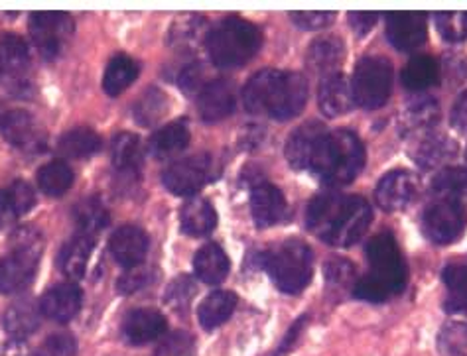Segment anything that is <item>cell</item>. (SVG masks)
I'll use <instances>...</instances> for the list:
<instances>
[{
	"mask_svg": "<svg viewBox=\"0 0 467 356\" xmlns=\"http://www.w3.org/2000/svg\"><path fill=\"white\" fill-rule=\"evenodd\" d=\"M373 220L371 205L358 195L319 193L310 201L306 225L329 247H351Z\"/></svg>",
	"mask_w": 467,
	"mask_h": 356,
	"instance_id": "obj_1",
	"label": "cell"
},
{
	"mask_svg": "<svg viewBox=\"0 0 467 356\" xmlns=\"http://www.w3.org/2000/svg\"><path fill=\"white\" fill-rule=\"evenodd\" d=\"M306 101H308V81L294 71H259L243 89V105L251 115H268L275 120L298 117Z\"/></svg>",
	"mask_w": 467,
	"mask_h": 356,
	"instance_id": "obj_2",
	"label": "cell"
},
{
	"mask_svg": "<svg viewBox=\"0 0 467 356\" xmlns=\"http://www.w3.org/2000/svg\"><path fill=\"white\" fill-rule=\"evenodd\" d=\"M263 34L254 24L239 16L225 18L207 34V54L213 66L221 69L239 67L249 61L261 50Z\"/></svg>",
	"mask_w": 467,
	"mask_h": 356,
	"instance_id": "obj_3",
	"label": "cell"
},
{
	"mask_svg": "<svg viewBox=\"0 0 467 356\" xmlns=\"http://www.w3.org/2000/svg\"><path fill=\"white\" fill-rule=\"evenodd\" d=\"M363 166V142L351 130H334L327 134L314 176H317L329 188H341L349 186L361 174Z\"/></svg>",
	"mask_w": 467,
	"mask_h": 356,
	"instance_id": "obj_4",
	"label": "cell"
},
{
	"mask_svg": "<svg viewBox=\"0 0 467 356\" xmlns=\"http://www.w3.org/2000/svg\"><path fill=\"white\" fill-rule=\"evenodd\" d=\"M263 266L278 290L298 293L312 280V250L302 240L288 239L265 252Z\"/></svg>",
	"mask_w": 467,
	"mask_h": 356,
	"instance_id": "obj_5",
	"label": "cell"
},
{
	"mask_svg": "<svg viewBox=\"0 0 467 356\" xmlns=\"http://www.w3.org/2000/svg\"><path fill=\"white\" fill-rule=\"evenodd\" d=\"M392 89V67L389 59L367 56L363 57L353 73V99L363 108H380L390 97Z\"/></svg>",
	"mask_w": 467,
	"mask_h": 356,
	"instance_id": "obj_6",
	"label": "cell"
},
{
	"mask_svg": "<svg viewBox=\"0 0 467 356\" xmlns=\"http://www.w3.org/2000/svg\"><path fill=\"white\" fill-rule=\"evenodd\" d=\"M365 254L368 266H371V276L383 281L392 291V296L400 293L407 286V264L402 260L395 237L387 232L373 237L367 244Z\"/></svg>",
	"mask_w": 467,
	"mask_h": 356,
	"instance_id": "obj_7",
	"label": "cell"
},
{
	"mask_svg": "<svg viewBox=\"0 0 467 356\" xmlns=\"http://www.w3.org/2000/svg\"><path fill=\"white\" fill-rule=\"evenodd\" d=\"M467 209L450 199L434 198L422 215L424 235L436 244L456 242L465 229Z\"/></svg>",
	"mask_w": 467,
	"mask_h": 356,
	"instance_id": "obj_8",
	"label": "cell"
},
{
	"mask_svg": "<svg viewBox=\"0 0 467 356\" xmlns=\"http://www.w3.org/2000/svg\"><path fill=\"white\" fill-rule=\"evenodd\" d=\"M30 34L46 59H54L73 36V20L66 12H36L30 18Z\"/></svg>",
	"mask_w": 467,
	"mask_h": 356,
	"instance_id": "obj_9",
	"label": "cell"
},
{
	"mask_svg": "<svg viewBox=\"0 0 467 356\" xmlns=\"http://www.w3.org/2000/svg\"><path fill=\"white\" fill-rule=\"evenodd\" d=\"M327 134L329 130L317 120L304 122L302 127L294 130L286 142V158L290 166L296 169H308L314 174Z\"/></svg>",
	"mask_w": 467,
	"mask_h": 356,
	"instance_id": "obj_10",
	"label": "cell"
},
{
	"mask_svg": "<svg viewBox=\"0 0 467 356\" xmlns=\"http://www.w3.org/2000/svg\"><path fill=\"white\" fill-rule=\"evenodd\" d=\"M212 178V159L205 154L183 158L166 168L162 181L168 191L180 198H192Z\"/></svg>",
	"mask_w": 467,
	"mask_h": 356,
	"instance_id": "obj_11",
	"label": "cell"
},
{
	"mask_svg": "<svg viewBox=\"0 0 467 356\" xmlns=\"http://www.w3.org/2000/svg\"><path fill=\"white\" fill-rule=\"evenodd\" d=\"M42 249H12V252L0 262V293L22 291L34 280Z\"/></svg>",
	"mask_w": 467,
	"mask_h": 356,
	"instance_id": "obj_12",
	"label": "cell"
},
{
	"mask_svg": "<svg viewBox=\"0 0 467 356\" xmlns=\"http://www.w3.org/2000/svg\"><path fill=\"white\" fill-rule=\"evenodd\" d=\"M387 38L399 52L418 50L426 42L424 12H389Z\"/></svg>",
	"mask_w": 467,
	"mask_h": 356,
	"instance_id": "obj_13",
	"label": "cell"
},
{
	"mask_svg": "<svg viewBox=\"0 0 467 356\" xmlns=\"http://www.w3.org/2000/svg\"><path fill=\"white\" fill-rule=\"evenodd\" d=\"M416 198V178L409 171H390L379 181L375 199L387 213L400 211Z\"/></svg>",
	"mask_w": 467,
	"mask_h": 356,
	"instance_id": "obj_14",
	"label": "cell"
},
{
	"mask_svg": "<svg viewBox=\"0 0 467 356\" xmlns=\"http://www.w3.org/2000/svg\"><path fill=\"white\" fill-rule=\"evenodd\" d=\"M251 211L253 219L259 229H268L286 217V199L273 183L261 181L251 191Z\"/></svg>",
	"mask_w": 467,
	"mask_h": 356,
	"instance_id": "obj_15",
	"label": "cell"
},
{
	"mask_svg": "<svg viewBox=\"0 0 467 356\" xmlns=\"http://www.w3.org/2000/svg\"><path fill=\"white\" fill-rule=\"evenodd\" d=\"M109 250L113 254L115 260L129 270L142 264L149 252V237L139 227L125 225L113 232L109 240Z\"/></svg>",
	"mask_w": 467,
	"mask_h": 356,
	"instance_id": "obj_16",
	"label": "cell"
},
{
	"mask_svg": "<svg viewBox=\"0 0 467 356\" xmlns=\"http://www.w3.org/2000/svg\"><path fill=\"white\" fill-rule=\"evenodd\" d=\"M81 290L66 281V284H57L52 290H47L40 300V313L56 323H67L81 310Z\"/></svg>",
	"mask_w": 467,
	"mask_h": 356,
	"instance_id": "obj_17",
	"label": "cell"
},
{
	"mask_svg": "<svg viewBox=\"0 0 467 356\" xmlns=\"http://www.w3.org/2000/svg\"><path fill=\"white\" fill-rule=\"evenodd\" d=\"M200 117L205 122H219L235 110V89L225 79L205 83L198 97Z\"/></svg>",
	"mask_w": 467,
	"mask_h": 356,
	"instance_id": "obj_18",
	"label": "cell"
},
{
	"mask_svg": "<svg viewBox=\"0 0 467 356\" xmlns=\"http://www.w3.org/2000/svg\"><path fill=\"white\" fill-rule=\"evenodd\" d=\"M317 105H319V110H322V113L329 118L349 113L355 105V99H353V91L348 79L339 76V73L324 77L317 89Z\"/></svg>",
	"mask_w": 467,
	"mask_h": 356,
	"instance_id": "obj_19",
	"label": "cell"
},
{
	"mask_svg": "<svg viewBox=\"0 0 467 356\" xmlns=\"http://www.w3.org/2000/svg\"><path fill=\"white\" fill-rule=\"evenodd\" d=\"M168 323L166 317L156 311V310H137L132 311L122 331H125V337L132 345H146V342H152L166 333Z\"/></svg>",
	"mask_w": 467,
	"mask_h": 356,
	"instance_id": "obj_20",
	"label": "cell"
},
{
	"mask_svg": "<svg viewBox=\"0 0 467 356\" xmlns=\"http://www.w3.org/2000/svg\"><path fill=\"white\" fill-rule=\"evenodd\" d=\"M458 148L456 142L450 140L444 134H426L420 140L414 144L412 148V158L418 166H422L424 169H434L441 164L450 162V159L456 156Z\"/></svg>",
	"mask_w": 467,
	"mask_h": 356,
	"instance_id": "obj_21",
	"label": "cell"
},
{
	"mask_svg": "<svg viewBox=\"0 0 467 356\" xmlns=\"http://www.w3.org/2000/svg\"><path fill=\"white\" fill-rule=\"evenodd\" d=\"M229 268H231V264H229V258H227L225 250L215 242H209L198 252H195V258H193L195 276H198L209 286L221 284V281L227 278Z\"/></svg>",
	"mask_w": 467,
	"mask_h": 356,
	"instance_id": "obj_22",
	"label": "cell"
},
{
	"mask_svg": "<svg viewBox=\"0 0 467 356\" xmlns=\"http://www.w3.org/2000/svg\"><path fill=\"white\" fill-rule=\"evenodd\" d=\"M343 56H346V46L336 36L329 38H319L308 47V56H306V64L317 73V76H334L336 69L341 66Z\"/></svg>",
	"mask_w": 467,
	"mask_h": 356,
	"instance_id": "obj_23",
	"label": "cell"
},
{
	"mask_svg": "<svg viewBox=\"0 0 467 356\" xmlns=\"http://www.w3.org/2000/svg\"><path fill=\"white\" fill-rule=\"evenodd\" d=\"M93 249H95V237L79 235L78 232L76 237L64 244V249H61V252H59L57 264H59L61 272L73 280L83 278L85 270H88Z\"/></svg>",
	"mask_w": 467,
	"mask_h": 356,
	"instance_id": "obj_24",
	"label": "cell"
},
{
	"mask_svg": "<svg viewBox=\"0 0 467 356\" xmlns=\"http://www.w3.org/2000/svg\"><path fill=\"white\" fill-rule=\"evenodd\" d=\"M182 230L190 237H205L217 225V213L213 205L203 198H192L180 211Z\"/></svg>",
	"mask_w": 467,
	"mask_h": 356,
	"instance_id": "obj_25",
	"label": "cell"
},
{
	"mask_svg": "<svg viewBox=\"0 0 467 356\" xmlns=\"http://www.w3.org/2000/svg\"><path fill=\"white\" fill-rule=\"evenodd\" d=\"M40 325V310L30 300H22L15 305H10L5 317L3 327L12 339H26L30 337Z\"/></svg>",
	"mask_w": 467,
	"mask_h": 356,
	"instance_id": "obj_26",
	"label": "cell"
},
{
	"mask_svg": "<svg viewBox=\"0 0 467 356\" xmlns=\"http://www.w3.org/2000/svg\"><path fill=\"white\" fill-rule=\"evenodd\" d=\"M237 307V296L231 291H213L202 301L198 310V319L203 329L212 331L219 325H223L233 315Z\"/></svg>",
	"mask_w": 467,
	"mask_h": 356,
	"instance_id": "obj_27",
	"label": "cell"
},
{
	"mask_svg": "<svg viewBox=\"0 0 467 356\" xmlns=\"http://www.w3.org/2000/svg\"><path fill=\"white\" fill-rule=\"evenodd\" d=\"M0 132H3L5 140L16 148H28L36 142V125L26 110H10V113L0 117Z\"/></svg>",
	"mask_w": 467,
	"mask_h": 356,
	"instance_id": "obj_28",
	"label": "cell"
},
{
	"mask_svg": "<svg viewBox=\"0 0 467 356\" xmlns=\"http://www.w3.org/2000/svg\"><path fill=\"white\" fill-rule=\"evenodd\" d=\"M139 77V64L129 56H115L109 61L103 77V89L107 95L117 97L122 91H127L130 85Z\"/></svg>",
	"mask_w": 467,
	"mask_h": 356,
	"instance_id": "obj_29",
	"label": "cell"
},
{
	"mask_svg": "<svg viewBox=\"0 0 467 356\" xmlns=\"http://www.w3.org/2000/svg\"><path fill=\"white\" fill-rule=\"evenodd\" d=\"M190 144V130L183 122H170L150 138V152L158 159L180 154Z\"/></svg>",
	"mask_w": 467,
	"mask_h": 356,
	"instance_id": "obj_30",
	"label": "cell"
},
{
	"mask_svg": "<svg viewBox=\"0 0 467 356\" xmlns=\"http://www.w3.org/2000/svg\"><path fill=\"white\" fill-rule=\"evenodd\" d=\"M30 66V50L16 34L0 36V73L20 76Z\"/></svg>",
	"mask_w": 467,
	"mask_h": 356,
	"instance_id": "obj_31",
	"label": "cell"
},
{
	"mask_svg": "<svg viewBox=\"0 0 467 356\" xmlns=\"http://www.w3.org/2000/svg\"><path fill=\"white\" fill-rule=\"evenodd\" d=\"M101 148V138L91 128H73L57 142V152L66 158H89Z\"/></svg>",
	"mask_w": 467,
	"mask_h": 356,
	"instance_id": "obj_32",
	"label": "cell"
},
{
	"mask_svg": "<svg viewBox=\"0 0 467 356\" xmlns=\"http://www.w3.org/2000/svg\"><path fill=\"white\" fill-rule=\"evenodd\" d=\"M110 159L119 171H134L140 169L142 164V144L137 134L120 132L113 140V150H110Z\"/></svg>",
	"mask_w": 467,
	"mask_h": 356,
	"instance_id": "obj_33",
	"label": "cell"
},
{
	"mask_svg": "<svg viewBox=\"0 0 467 356\" xmlns=\"http://www.w3.org/2000/svg\"><path fill=\"white\" fill-rule=\"evenodd\" d=\"M440 118V108L438 103L430 97H424V99L412 101L407 108H404L400 125L402 130L407 132H424L432 128Z\"/></svg>",
	"mask_w": 467,
	"mask_h": 356,
	"instance_id": "obj_34",
	"label": "cell"
},
{
	"mask_svg": "<svg viewBox=\"0 0 467 356\" xmlns=\"http://www.w3.org/2000/svg\"><path fill=\"white\" fill-rule=\"evenodd\" d=\"M438 81V64L430 56L412 57L402 71V85L409 91H424Z\"/></svg>",
	"mask_w": 467,
	"mask_h": 356,
	"instance_id": "obj_35",
	"label": "cell"
},
{
	"mask_svg": "<svg viewBox=\"0 0 467 356\" xmlns=\"http://www.w3.org/2000/svg\"><path fill=\"white\" fill-rule=\"evenodd\" d=\"M434 198L450 199L467 209V171L465 169H444L440 171L432 183Z\"/></svg>",
	"mask_w": 467,
	"mask_h": 356,
	"instance_id": "obj_36",
	"label": "cell"
},
{
	"mask_svg": "<svg viewBox=\"0 0 467 356\" xmlns=\"http://www.w3.org/2000/svg\"><path fill=\"white\" fill-rule=\"evenodd\" d=\"M444 284L450 293L446 300V310L453 313H467V266H448L444 270Z\"/></svg>",
	"mask_w": 467,
	"mask_h": 356,
	"instance_id": "obj_37",
	"label": "cell"
},
{
	"mask_svg": "<svg viewBox=\"0 0 467 356\" xmlns=\"http://www.w3.org/2000/svg\"><path fill=\"white\" fill-rule=\"evenodd\" d=\"M38 186L50 198H59V195H64L73 186V171L66 162H59V159L46 164L38 171Z\"/></svg>",
	"mask_w": 467,
	"mask_h": 356,
	"instance_id": "obj_38",
	"label": "cell"
},
{
	"mask_svg": "<svg viewBox=\"0 0 467 356\" xmlns=\"http://www.w3.org/2000/svg\"><path fill=\"white\" fill-rule=\"evenodd\" d=\"M76 227L79 235L95 237L109 225V213L99 199H88L76 207Z\"/></svg>",
	"mask_w": 467,
	"mask_h": 356,
	"instance_id": "obj_39",
	"label": "cell"
},
{
	"mask_svg": "<svg viewBox=\"0 0 467 356\" xmlns=\"http://www.w3.org/2000/svg\"><path fill=\"white\" fill-rule=\"evenodd\" d=\"M166 108H168L166 95L160 89H149L140 97L139 103L134 105V118H137V122L142 127H152L164 117Z\"/></svg>",
	"mask_w": 467,
	"mask_h": 356,
	"instance_id": "obj_40",
	"label": "cell"
},
{
	"mask_svg": "<svg viewBox=\"0 0 467 356\" xmlns=\"http://www.w3.org/2000/svg\"><path fill=\"white\" fill-rule=\"evenodd\" d=\"M438 347L444 356H467V323H450L441 329Z\"/></svg>",
	"mask_w": 467,
	"mask_h": 356,
	"instance_id": "obj_41",
	"label": "cell"
},
{
	"mask_svg": "<svg viewBox=\"0 0 467 356\" xmlns=\"http://www.w3.org/2000/svg\"><path fill=\"white\" fill-rule=\"evenodd\" d=\"M436 28L446 42H462L467 38V12H438Z\"/></svg>",
	"mask_w": 467,
	"mask_h": 356,
	"instance_id": "obj_42",
	"label": "cell"
},
{
	"mask_svg": "<svg viewBox=\"0 0 467 356\" xmlns=\"http://www.w3.org/2000/svg\"><path fill=\"white\" fill-rule=\"evenodd\" d=\"M353 296L368 303H383L389 298H392V291L383 284V281L368 274L359 278L358 284L353 286Z\"/></svg>",
	"mask_w": 467,
	"mask_h": 356,
	"instance_id": "obj_43",
	"label": "cell"
},
{
	"mask_svg": "<svg viewBox=\"0 0 467 356\" xmlns=\"http://www.w3.org/2000/svg\"><path fill=\"white\" fill-rule=\"evenodd\" d=\"M193 354V339L192 335L176 331L168 335L156 349V356H192Z\"/></svg>",
	"mask_w": 467,
	"mask_h": 356,
	"instance_id": "obj_44",
	"label": "cell"
},
{
	"mask_svg": "<svg viewBox=\"0 0 467 356\" xmlns=\"http://www.w3.org/2000/svg\"><path fill=\"white\" fill-rule=\"evenodd\" d=\"M78 345L76 339L66 333H57L47 337L36 351V356H76Z\"/></svg>",
	"mask_w": 467,
	"mask_h": 356,
	"instance_id": "obj_45",
	"label": "cell"
},
{
	"mask_svg": "<svg viewBox=\"0 0 467 356\" xmlns=\"http://www.w3.org/2000/svg\"><path fill=\"white\" fill-rule=\"evenodd\" d=\"M324 276L329 286L348 288L355 278V270L348 260H343V258H331L324 266Z\"/></svg>",
	"mask_w": 467,
	"mask_h": 356,
	"instance_id": "obj_46",
	"label": "cell"
},
{
	"mask_svg": "<svg viewBox=\"0 0 467 356\" xmlns=\"http://www.w3.org/2000/svg\"><path fill=\"white\" fill-rule=\"evenodd\" d=\"M334 12L329 10H298L290 12L292 22L300 26L302 30H322L329 26L331 20H334Z\"/></svg>",
	"mask_w": 467,
	"mask_h": 356,
	"instance_id": "obj_47",
	"label": "cell"
},
{
	"mask_svg": "<svg viewBox=\"0 0 467 356\" xmlns=\"http://www.w3.org/2000/svg\"><path fill=\"white\" fill-rule=\"evenodd\" d=\"M6 193H8V198H10L12 207H15L16 217L18 215H26L30 209L36 205V193H34L30 183H26V181H20V179L15 181L6 189Z\"/></svg>",
	"mask_w": 467,
	"mask_h": 356,
	"instance_id": "obj_48",
	"label": "cell"
},
{
	"mask_svg": "<svg viewBox=\"0 0 467 356\" xmlns=\"http://www.w3.org/2000/svg\"><path fill=\"white\" fill-rule=\"evenodd\" d=\"M150 280H152V276L149 274V270L132 268V270H129L125 276L119 280L117 288H119L120 293H134V291L142 290L144 286H149Z\"/></svg>",
	"mask_w": 467,
	"mask_h": 356,
	"instance_id": "obj_49",
	"label": "cell"
},
{
	"mask_svg": "<svg viewBox=\"0 0 467 356\" xmlns=\"http://www.w3.org/2000/svg\"><path fill=\"white\" fill-rule=\"evenodd\" d=\"M192 296H193V281L186 276H182L170 286L166 300L174 303V307H178V305L188 303L192 300Z\"/></svg>",
	"mask_w": 467,
	"mask_h": 356,
	"instance_id": "obj_50",
	"label": "cell"
},
{
	"mask_svg": "<svg viewBox=\"0 0 467 356\" xmlns=\"http://www.w3.org/2000/svg\"><path fill=\"white\" fill-rule=\"evenodd\" d=\"M450 122L458 132H467V89L453 103Z\"/></svg>",
	"mask_w": 467,
	"mask_h": 356,
	"instance_id": "obj_51",
	"label": "cell"
},
{
	"mask_svg": "<svg viewBox=\"0 0 467 356\" xmlns=\"http://www.w3.org/2000/svg\"><path fill=\"white\" fill-rule=\"evenodd\" d=\"M377 18H379L377 12H349L351 28L359 36H365L368 30H373Z\"/></svg>",
	"mask_w": 467,
	"mask_h": 356,
	"instance_id": "obj_52",
	"label": "cell"
},
{
	"mask_svg": "<svg viewBox=\"0 0 467 356\" xmlns=\"http://www.w3.org/2000/svg\"><path fill=\"white\" fill-rule=\"evenodd\" d=\"M203 83V71H202V66H190L183 69L182 77H180V87L183 91H198L200 85Z\"/></svg>",
	"mask_w": 467,
	"mask_h": 356,
	"instance_id": "obj_53",
	"label": "cell"
},
{
	"mask_svg": "<svg viewBox=\"0 0 467 356\" xmlns=\"http://www.w3.org/2000/svg\"><path fill=\"white\" fill-rule=\"evenodd\" d=\"M15 217H16L15 207H12V203H10L6 189L0 191V230L8 227L12 220H15Z\"/></svg>",
	"mask_w": 467,
	"mask_h": 356,
	"instance_id": "obj_54",
	"label": "cell"
},
{
	"mask_svg": "<svg viewBox=\"0 0 467 356\" xmlns=\"http://www.w3.org/2000/svg\"><path fill=\"white\" fill-rule=\"evenodd\" d=\"M304 323H306V317H300L296 323L292 325V329L288 331V335L285 337V341H282V345H280V349L276 351V356H282L285 354L292 345H294V341L298 339V335H300V331H302V327H304Z\"/></svg>",
	"mask_w": 467,
	"mask_h": 356,
	"instance_id": "obj_55",
	"label": "cell"
},
{
	"mask_svg": "<svg viewBox=\"0 0 467 356\" xmlns=\"http://www.w3.org/2000/svg\"><path fill=\"white\" fill-rule=\"evenodd\" d=\"M465 158H467V152H465Z\"/></svg>",
	"mask_w": 467,
	"mask_h": 356,
	"instance_id": "obj_56",
	"label": "cell"
}]
</instances>
